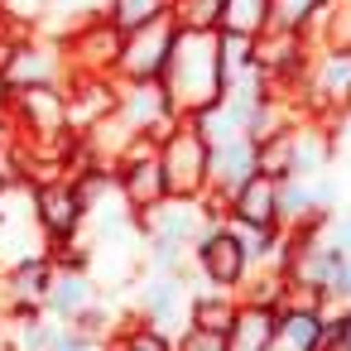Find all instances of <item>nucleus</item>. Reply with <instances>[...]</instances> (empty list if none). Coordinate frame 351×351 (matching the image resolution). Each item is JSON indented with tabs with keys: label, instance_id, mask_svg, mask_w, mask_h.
<instances>
[{
	"label": "nucleus",
	"instance_id": "nucleus-2",
	"mask_svg": "<svg viewBox=\"0 0 351 351\" xmlns=\"http://www.w3.org/2000/svg\"><path fill=\"white\" fill-rule=\"evenodd\" d=\"M269 25V0H221V29L260 34Z\"/></svg>",
	"mask_w": 351,
	"mask_h": 351
},
{
	"label": "nucleus",
	"instance_id": "nucleus-13",
	"mask_svg": "<svg viewBox=\"0 0 351 351\" xmlns=\"http://www.w3.org/2000/svg\"><path fill=\"white\" fill-rule=\"evenodd\" d=\"M77 293H82V279L68 284V289H58V303H77Z\"/></svg>",
	"mask_w": 351,
	"mask_h": 351
},
{
	"label": "nucleus",
	"instance_id": "nucleus-9",
	"mask_svg": "<svg viewBox=\"0 0 351 351\" xmlns=\"http://www.w3.org/2000/svg\"><path fill=\"white\" fill-rule=\"evenodd\" d=\"M289 337H293L298 346H313V341H317V317H303V313L289 317Z\"/></svg>",
	"mask_w": 351,
	"mask_h": 351
},
{
	"label": "nucleus",
	"instance_id": "nucleus-10",
	"mask_svg": "<svg viewBox=\"0 0 351 351\" xmlns=\"http://www.w3.org/2000/svg\"><path fill=\"white\" fill-rule=\"evenodd\" d=\"M226 322H231V313H226V308H217V303H202V327H207V332H221Z\"/></svg>",
	"mask_w": 351,
	"mask_h": 351
},
{
	"label": "nucleus",
	"instance_id": "nucleus-1",
	"mask_svg": "<svg viewBox=\"0 0 351 351\" xmlns=\"http://www.w3.org/2000/svg\"><path fill=\"white\" fill-rule=\"evenodd\" d=\"M173 39H178V25H169V15L149 20V25H140V29H130V34L121 39L116 68H121L125 77H135V82L164 77V63H169V53H173Z\"/></svg>",
	"mask_w": 351,
	"mask_h": 351
},
{
	"label": "nucleus",
	"instance_id": "nucleus-8",
	"mask_svg": "<svg viewBox=\"0 0 351 351\" xmlns=\"http://www.w3.org/2000/svg\"><path fill=\"white\" fill-rule=\"evenodd\" d=\"M236 322H241V332H236L231 351H265V337H269L265 317H260V313H245V317H236Z\"/></svg>",
	"mask_w": 351,
	"mask_h": 351
},
{
	"label": "nucleus",
	"instance_id": "nucleus-5",
	"mask_svg": "<svg viewBox=\"0 0 351 351\" xmlns=\"http://www.w3.org/2000/svg\"><path fill=\"white\" fill-rule=\"evenodd\" d=\"M327 5V0H269V25L274 29H303V25H313V15Z\"/></svg>",
	"mask_w": 351,
	"mask_h": 351
},
{
	"label": "nucleus",
	"instance_id": "nucleus-15",
	"mask_svg": "<svg viewBox=\"0 0 351 351\" xmlns=\"http://www.w3.org/2000/svg\"><path fill=\"white\" fill-rule=\"evenodd\" d=\"M341 289H346V293H351V269H341Z\"/></svg>",
	"mask_w": 351,
	"mask_h": 351
},
{
	"label": "nucleus",
	"instance_id": "nucleus-3",
	"mask_svg": "<svg viewBox=\"0 0 351 351\" xmlns=\"http://www.w3.org/2000/svg\"><path fill=\"white\" fill-rule=\"evenodd\" d=\"M169 5H173V0H111V25H116L121 34H130V29H140V25L159 20V15H169Z\"/></svg>",
	"mask_w": 351,
	"mask_h": 351
},
{
	"label": "nucleus",
	"instance_id": "nucleus-7",
	"mask_svg": "<svg viewBox=\"0 0 351 351\" xmlns=\"http://www.w3.org/2000/svg\"><path fill=\"white\" fill-rule=\"evenodd\" d=\"M44 217H49V226H53V231H68V226H73V217H77V202H73L63 188H53V193H44Z\"/></svg>",
	"mask_w": 351,
	"mask_h": 351
},
{
	"label": "nucleus",
	"instance_id": "nucleus-6",
	"mask_svg": "<svg viewBox=\"0 0 351 351\" xmlns=\"http://www.w3.org/2000/svg\"><path fill=\"white\" fill-rule=\"evenodd\" d=\"M236 212H241L245 221L265 226V221H269V212H274V183H269V178H250V183H245V193H241V202H236Z\"/></svg>",
	"mask_w": 351,
	"mask_h": 351
},
{
	"label": "nucleus",
	"instance_id": "nucleus-12",
	"mask_svg": "<svg viewBox=\"0 0 351 351\" xmlns=\"http://www.w3.org/2000/svg\"><path fill=\"white\" fill-rule=\"evenodd\" d=\"M125 351H169V346H164V337L145 332V337H130V346H125Z\"/></svg>",
	"mask_w": 351,
	"mask_h": 351
},
{
	"label": "nucleus",
	"instance_id": "nucleus-14",
	"mask_svg": "<svg viewBox=\"0 0 351 351\" xmlns=\"http://www.w3.org/2000/svg\"><path fill=\"white\" fill-rule=\"evenodd\" d=\"M5 97H10V82H5V77H0V111H5Z\"/></svg>",
	"mask_w": 351,
	"mask_h": 351
},
{
	"label": "nucleus",
	"instance_id": "nucleus-4",
	"mask_svg": "<svg viewBox=\"0 0 351 351\" xmlns=\"http://www.w3.org/2000/svg\"><path fill=\"white\" fill-rule=\"evenodd\" d=\"M202 260H207L212 279H221V284H236V274H241V250H236V241H226V236H212V241L202 245Z\"/></svg>",
	"mask_w": 351,
	"mask_h": 351
},
{
	"label": "nucleus",
	"instance_id": "nucleus-16",
	"mask_svg": "<svg viewBox=\"0 0 351 351\" xmlns=\"http://www.w3.org/2000/svg\"><path fill=\"white\" fill-rule=\"evenodd\" d=\"M265 351H269V346H265Z\"/></svg>",
	"mask_w": 351,
	"mask_h": 351
},
{
	"label": "nucleus",
	"instance_id": "nucleus-11",
	"mask_svg": "<svg viewBox=\"0 0 351 351\" xmlns=\"http://www.w3.org/2000/svg\"><path fill=\"white\" fill-rule=\"evenodd\" d=\"M183 351H221V337L202 327V332H193V337H188V346H183Z\"/></svg>",
	"mask_w": 351,
	"mask_h": 351
}]
</instances>
